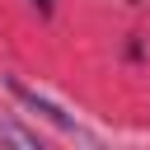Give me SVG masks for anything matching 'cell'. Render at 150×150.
I'll list each match as a JSON object with an SVG mask.
<instances>
[{
	"instance_id": "cell-1",
	"label": "cell",
	"mask_w": 150,
	"mask_h": 150,
	"mask_svg": "<svg viewBox=\"0 0 150 150\" xmlns=\"http://www.w3.org/2000/svg\"><path fill=\"white\" fill-rule=\"evenodd\" d=\"M5 89H9V94H14V98H19L23 108H28V112H38V117H47V122H52V127H56L61 136H75V141H89V145L98 141V136H94V131H84V127H80V122H75V117H70L66 108H56V103H52L47 94H38V89H28L23 80H14V75H9V80H5Z\"/></svg>"
},
{
	"instance_id": "cell-2",
	"label": "cell",
	"mask_w": 150,
	"mask_h": 150,
	"mask_svg": "<svg viewBox=\"0 0 150 150\" xmlns=\"http://www.w3.org/2000/svg\"><path fill=\"white\" fill-rule=\"evenodd\" d=\"M0 141H9V145H28V150H42L38 131H23V127H14V122H0Z\"/></svg>"
},
{
	"instance_id": "cell-3",
	"label": "cell",
	"mask_w": 150,
	"mask_h": 150,
	"mask_svg": "<svg viewBox=\"0 0 150 150\" xmlns=\"http://www.w3.org/2000/svg\"><path fill=\"white\" fill-rule=\"evenodd\" d=\"M33 9H38V14H52V9H56V0H33Z\"/></svg>"
}]
</instances>
